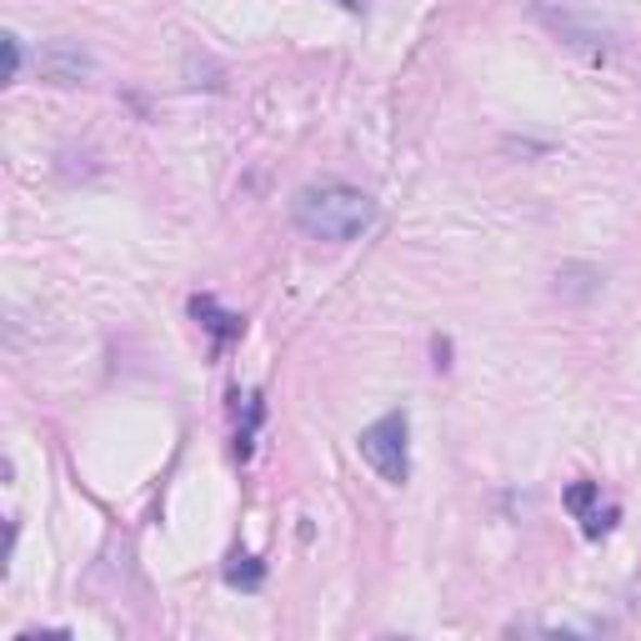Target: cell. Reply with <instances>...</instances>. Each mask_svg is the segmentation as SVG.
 <instances>
[{"instance_id": "cell-1", "label": "cell", "mask_w": 641, "mask_h": 641, "mask_svg": "<svg viewBox=\"0 0 641 641\" xmlns=\"http://www.w3.org/2000/svg\"><path fill=\"white\" fill-rule=\"evenodd\" d=\"M291 221H296L302 236L346 246V241H356L361 231H371V221H376V201H371L361 185L321 181V185L296 191V201H291Z\"/></svg>"}, {"instance_id": "cell-2", "label": "cell", "mask_w": 641, "mask_h": 641, "mask_svg": "<svg viewBox=\"0 0 641 641\" xmlns=\"http://www.w3.org/2000/svg\"><path fill=\"white\" fill-rule=\"evenodd\" d=\"M406 436H411L406 411H386V416L371 421L367 432H361V457L371 461V472L386 486H406V476H411V446H406Z\"/></svg>"}, {"instance_id": "cell-3", "label": "cell", "mask_w": 641, "mask_h": 641, "mask_svg": "<svg viewBox=\"0 0 641 641\" xmlns=\"http://www.w3.org/2000/svg\"><path fill=\"white\" fill-rule=\"evenodd\" d=\"M36 70L46 86H86L95 70V61L80 51L76 40H46L36 55Z\"/></svg>"}, {"instance_id": "cell-4", "label": "cell", "mask_w": 641, "mask_h": 641, "mask_svg": "<svg viewBox=\"0 0 641 641\" xmlns=\"http://www.w3.org/2000/svg\"><path fill=\"white\" fill-rule=\"evenodd\" d=\"M531 15H537L541 26L551 30V36H562L566 46H576V51H591V55H606V30L602 26H591V21H581V15L576 11H556V5H551V0H531Z\"/></svg>"}, {"instance_id": "cell-5", "label": "cell", "mask_w": 641, "mask_h": 641, "mask_svg": "<svg viewBox=\"0 0 641 641\" xmlns=\"http://www.w3.org/2000/svg\"><path fill=\"white\" fill-rule=\"evenodd\" d=\"M602 286H606V275L597 271V266L572 261L556 271V296H562V302H591V296H602Z\"/></svg>"}, {"instance_id": "cell-6", "label": "cell", "mask_w": 641, "mask_h": 641, "mask_svg": "<svg viewBox=\"0 0 641 641\" xmlns=\"http://www.w3.org/2000/svg\"><path fill=\"white\" fill-rule=\"evenodd\" d=\"M191 316H196L201 326L210 331V341H216V351H221L226 341H236V336H241V326H246V321H241V316L221 311V306L210 302V296H191Z\"/></svg>"}, {"instance_id": "cell-7", "label": "cell", "mask_w": 641, "mask_h": 641, "mask_svg": "<svg viewBox=\"0 0 641 641\" xmlns=\"http://www.w3.org/2000/svg\"><path fill=\"white\" fill-rule=\"evenodd\" d=\"M226 581H231V587H241V591H256L266 581V566L256 562V556H246V551H241V556H231V566H226Z\"/></svg>"}, {"instance_id": "cell-8", "label": "cell", "mask_w": 641, "mask_h": 641, "mask_svg": "<svg viewBox=\"0 0 641 641\" xmlns=\"http://www.w3.org/2000/svg\"><path fill=\"white\" fill-rule=\"evenodd\" d=\"M597 501H602V486L597 482H576L572 491H566V507H572V516H581V522L597 511Z\"/></svg>"}, {"instance_id": "cell-9", "label": "cell", "mask_w": 641, "mask_h": 641, "mask_svg": "<svg viewBox=\"0 0 641 641\" xmlns=\"http://www.w3.org/2000/svg\"><path fill=\"white\" fill-rule=\"evenodd\" d=\"M5 51H11V80H21V66H26V46H21V36H5Z\"/></svg>"}, {"instance_id": "cell-10", "label": "cell", "mask_w": 641, "mask_h": 641, "mask_svg": "<svg viewBox=\"0 0 641 641\" xmlns=\"http://www.w3.org/2000/svg\"><path fill=\"white\" fill-rule=\"evenodd\" d=\"M507 151H511V156H547L551 145H541V141H516V136H511Z\"/></svg>"}, {"instance_id": "cell-11", "label": "cell", "mask_w": 641, "mask_h": 641, "mask_svg": "<svg viewBox=\"0 0 641 641\" xmlns=\"http://www.w3.org/2000/svg\"><path fill=\"white\" fill-rule=\"evenodd\" d=\"M432 356H436V371H446V367H451V341L436 336V341H432Z\"/></svg>"}, {"instance_id": "cell-12", "label": "cell", "mask_w": 641, "mask_h": 641, "mask_svg": "<svg viewBox=\"0 0 641 641\" xmlns=\"http://www.w3.org/2000/svg\"><path fill=\"white\" fill-rule=\"evenodd\" d=\"M336 5H346V11H361V0H336Z\"/></svg>"}]
</instances>
